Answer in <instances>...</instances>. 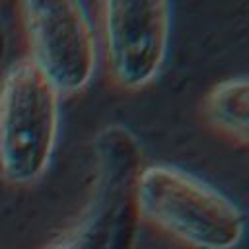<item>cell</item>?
I'll return each mask as SVG.
<instances>
[{"mask_svg": "<svg viewBox=\"0 0 249 249\" xmlns=\"http://www.w3.org/2000/svg\"><path fill=\"white\" fill-rule=\"evenodd\" d=\"M142 167L136 134L119 123L105 124L93 140L89 198L78 220L45 249H136V179Z\"/></svg>", "mask_w": 249, "mask_h": 249, "instance_id": "1", "label": "cell"}, {"mask_svg": "<svg viewBox=\"0 0 249 249\" xmlns=\"http://www.w3.org/2000/svg\"><path fill=\"white\" fill-rule=\"evenodd\" d=\"M136 206L140 218L195 249H235L245 235V214L228 195L169 163L140 169Z\"/></svg>", "mask_w": 249, "mask_h": 249, "instance_id": "2", "label": "cell"}, {"mask_svg": "<svg viewBox=\"0 0 249 249\" xmlns=\"http://www.w3.org/2000/svg\"><path fill=\"white\" fill-rule=\"evenodd\" d=\"M60 95L33 68L19 62L0 89V167L8 181H39L53 158L60 124Z\"/></svg>", "mask_w": 249, "mask_h": 249, "instance_id": "3", "label": "cell"}, {"mask_svg": "<svg viewBox=\"0 0 249 249\" xmlns=\"http://www.w3.org/2000/svg\"><path fill=\"white\" fill-rule=\"evenodd\" d=\"M33 68L58 95L82 91L95 72V37L86 8L70 0L19 4Z\"/></svg>", "mask_w": 249, "mask_h": 249, "instance_id": "4", "label": "cell"}, {"mask_svg": "<svg viewBox=\"0 0 249 249\" xmlns=\"http://www.w3.org/2000/svg\"><path fill=\"white\" fill-rule=\"evenodd\" d=\"M103 43L111 78L123 89H140L160 74L171 35L169 2H105Z\"/></svg>", "mask_w": 249, "mask_h": 249, "instance_id": "5", "label": "cell"}, {"mask_svg": "<svg viewBox=\"0 0 249 249\" xmlns=\"http://www.w3.org/2000/svg\"><path fill=\"white\" fill-rule=\"evenodd\" d=\"M249 84L245 76L218 82L204 99V115L212 128L239 144L247 142Z\"/></svg>", "mask_w": 249, "mask_h": 249, "instance_id": "6", "label": "cell"}, {"mask_svg": "<svg viewBox=\"0 0 249 249\" xmlns=\"http://www.w3.org/2000/svg\"><path fill=\"white\" fill-rule=\"evenodd\" d=\"M6 51H8V31L4 27V23L0 21V64L4 62V56H6Z\"/></svg>", "mask_w": 249, "mask_h": 249, "instance_id": "7", "label": "cell"}]
</instances>
